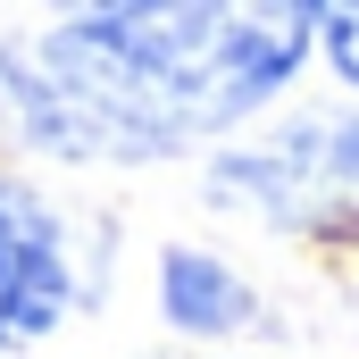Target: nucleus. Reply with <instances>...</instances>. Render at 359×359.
<instances>
[{"label": "nucleus", "mask_w": 359, "mask_h": 359, "mask_svg": "<svg viewBox=\"0 0 359 359\" xmlns=\"http://www.w3.org/2000/svg\"><path fill=\"white\" fill-rule=\"evenodd\" d=\"M67 309V259H59V234L34 201L0 192V343H34L50 334Z\"/></svg>", "instance_id": "2"}, {"label": "nucleus", "mask_w": 359, "mask_h": 359, "mask_svg": "<svg viewBox=\"0 0 359 359\" xmlns=\"http://www.w3.org/2000/svg\"><path fill=\"white\" fill-rule=\"evenodd\" d=\"M76 25H92V17H126V8H142V0H59Z\"/></svg>", "instance_id": "5"}, {"label": "nucleus", "mask_w": 359, "mask_h": 359, "mask_svg": "<svg viewBox=\"0 0 359 359\" xmlns=\"http://www.w3.org/2000/svg\"><path fill=\"white\" fill-rule=\"evenodd\" d=\"M318 0H142L42 42L67 142L168 151L251 117L309 50Z\"/></svg>", "instance_id": "1"}, {"label": "nucleus", "mask_w": 359, "mask_h": 359, "mask_svg": "<svg viewBox=\"0 0 359 359\" xmlns=\"http://www.w3.org/2000/svg\"><path fill=\"white\" fill-rule=\"evenodd\" d=\"M318 25H326V59L359 84V0H318Z\"/></svg>", "instance_id": "4"}, {"label": "nucleus", "mask_w": 359, "mask_h": 359, "mask_svg": "<svg viewBox=\"0 0 359 359\" xmlns=\"http://www.w3.org/2000/svg\"><path fill=\"white\" fill-rule=\"evenodd\" d=\"M168 318L192 326V334H234L251 318V292L201 251H168Z\"/></svg>", "instance_id": "3"}, {"label": "nucleus", "mask_w": 359, "mask_h": 359, "mask_svg": "<svg viewBox=\"0 0 359 359\" xmlns=\"http://www.w3.org/2000/svg\"><path fill=\"white\" fill-rule=\"evenodd\" d=\"M343 168H351V176H359V126H351V134H343Z\"/></svg>", "instance_id": "6"}]
</instances>
